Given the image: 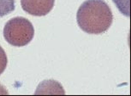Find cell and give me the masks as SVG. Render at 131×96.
<instances>
[{
    "label": "cell",
    "mask_w": 131,
    "mask_h": 96,
    "mask_svg": "<svg viewBox=\"0 0 131 96\" xmlns=\"http://www.w3.org/2000/svg\"><path fill=\"white\" fill-rule=\"evenodd\" d=\"M77 24L88 34H100L111 27L113 14L110 6L104 0H86L76 14Z\"/></svg>",
    "instance_id": "obj_1"
},
{
    "label": "cell",
    "mask_w": 131,
    "mask_h": 96,
    "mask_svg": "<svg viewBox=\"0 0 131 96\" xmlns=\"http://www.w3.org/2000/svg\"><path fill=\"white\" fill-rule=\"evenodd\" d=\"M34 27L24 17H15L7 21L4 27V39L15 47L26 46L33 40Z\"/></svg>",
    "instance_id": "obj_2"
},
{
    "label": "cell",
    "mask_w": 131,
    "mask_h": 96,
    "mask_svg": "<svg viewBox=\"0 0 131 96\" xmlns=\"http://www.w3.org/2000/svg\"><path fill=\"white\" fill-rule=\"evenodd\" d=\"M55 0H21V8L34 16H45L53 9Z\"/></svg>",
    "instance_id": "obj_3"
},
{
    "label": "cell",
    "mask_w": 131,
    "mask_h": 96,
    "mask_svg": "<svg viewBox=\"0 0 131 96\" xmlns=\"http://www.w3.org/2000/svg\"><path fill=\"white\" fill-rule=\"evenodd\" d=\"M15 8V0H0V17L10 14Z\"/></svg>",
    "instance_id": "obj_4"
},
{
    "label": "cell",
    "mask_w": 131,
    "mask_h": 96,
    "mask_svg": "<svg viewBox=\"0 0 131 96\" xmlns=\"http://www.w3.org/2000/svg\"><path fill=\"white\" fill-rule=\"evenodd\" d=\"M116 5H117L119 10L126 16H129L128 11V0H113Z\"/></svg>",
    "instance_id": "obj_5"
},
{
    "label": "cell",
    "mask_w": 131,
    "mask_h": 96,
    "mask_svg": "<svg viewBox=\"0 0 131 96\" xmlns=\"http://www.w3.org/2000/svg\"><path fill=\"white\" fill-rule=\"evenodd\" d=\"M7 64H8V58L7 55L4 49L0 46V75L5 71V68L7 67Z\"/></svg>",
    "instance_id": "obj_6"
}]
</instances>
